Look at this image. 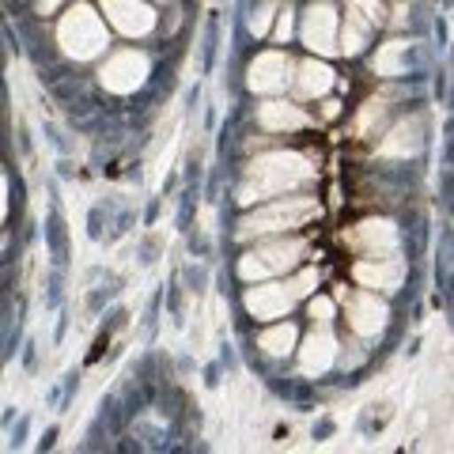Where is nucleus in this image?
<instances>
[{
  "label": "nucleus",
  "mask_w": 454,
  "mask_h": 454,
  "mask_svg": "<svg viewBox=\"0 0 454 454\" xmlns=\"http://www.w3.org/2000/svg\"><path fill=\"white\" fill-rule=\"evenodd\" d=\"M420 118H413V121H397L394 129L387 133V140L379 145V152L382 155H409V152H420Z\"/></svg>",
  "instance_id": "nucleus-16"
},
{
  "label": "nucleus",
  "mask_w": 454,
  "mask_h": 454,
  "mask_svg": "<svg viewBox=\"0 0 454 454\" xmlns=\"http://www.w3.org/2000/svg\"><path fill=\"white\" fill-rule=\"evenodd\" d=\"M148 73V61H145V53H137V50H125V53H114L110 61L103 65V83L110 91H133L140 76Z\"/></svg>",
  "instance_id": "nucleus-9"
},
{
  "label": "nucleus",
  "mask_w": 454,
  "mask_h": 454,
  "mask_svg": "<svg viewBox=\"0 0 454 454\" xmlns=\"http://www.w3.org/2000/svg\"><path fill=\"white\" fill-rule=\"evenodd\" d=\"M258 121L265 125V129H273V133H280V129H303V125H310L307 114L300 106H292V103H265L258 110Z\"/></svg>",
  "instance_id": "nucleus-15"
},
{
  "label": "nucleus",
  "mask_w": 454,
  "mask_h": 454,
  "mask_svg": "<svg viewBox=\"0 0 454 454\" xmlns=\"http://www.w3.org/2000/svg\"><path fill=\"white\" fill-rule=\"evenodd\" d=\"M322 216V205L315 197H280L277 205H269L262 212H254V216L243 220V239L250 235H273V231H295V227H303L307 220H318Z\"/></svg>",
  "instance_id": "nucleus-2"
},
{
  "label": "nucleus",
  "mask_w": 454,
  "mask_h": 454,
  "mask_svg": "<svg viewBox=\"0 0 454 454\" xmlns=\"http://www.w3.org/2000/svg\"><path fill=\"white\" fill-rule=\"evenodd\" d=\"M300 300L288 284H262V288H247L243 307L250 310V318L269 322V318H284L292 310V303Z\"/></svg>",
  "instance_id": "nucleus-6"
},
{
  "label": "nucleus",
  "mask_w": 454,
  "mask_h": 454,
  "mask_svg": "<svg viewBox=\"0 0 454 454\" xmlns=\"http://www.w3.org/2000/svg\"><path fill=\"white\" fill-rule=\"evenodd\" d=\"M333 356H337V340L330 333V325H318L303 345V367L307 372H325L333 364Z\"/></svg>",
  "instance_id": "nucleus-14"
},
{
  "label": "nucleus",
  "mask_w": 454,
  "mask_h": 454,
  "mask_svg": "<svg viewBox=\"0 0 454 454\" xmlns=\"http://www.w3.org/2000/svg\"><path fill=\"white\" fill-rule=\"evenodd\" d=\"M402 277H405V265L397 258H367L356 265V280L375 292H397L402 288Z\"/></svg>",
  "instance_id": "nucleus-12"
},
{
  "label": "nucleus",
  "mask_w": 454,
  "mask_h": 454,
  "mask_svg": "<svg viewBox=\"0 0 454 454\" xmlns=\"http://www.w3.org/2000/svg\"><path fill=\"white\" fill-rule=\"evenodd\" d=\"M292 83V57L265 50L258 53V61L250 65V88L254 91H284Z\"/></svg>",
  "instance_id": "nucleus-7"
},
{
  "label": "nucleus",
  "mask_w": 454,
  "mask_h": 454,
  "mask_svg": "<svg viewBox=\"0 0 454 454\" xmlns=\"http://www.w3.org/2000/svg\"><path fill=\"white\" fill-rule=\"evenodd\" d=\"M345 31H340V53H348V57H356L367 42H372L375 35V27H382V4L379 0H352L348 12H345Z\"/></svg>",
  "instance_id": "nucleus-5"
},
{
  "label": "nucleus",
  "mask_w": 454,
  "mask_h": 454,
  "mask_svg": "<svg viewBox=\"0 0 454 454\" xmlns=\"http://www.w3.org/2000/svg\"><path fill=\"white\" fill-rule=\"evenodd\" d=\"M315 178V170H307V163L300 160V155L292 152H277V155H265V160H258L250 170H247V182H243V197L239 201H262V197H277L284 193L288 186H300V182Z\"/></svg>",
  "instance_id": "nucleus-1"
},
{
  "label": "nucleus",
  "mask_w": 454,
  "mask_h": 454,
  "mask_svg": "<svg viewBox=\"0 0 454 454\" xmlns=\"http://www.w3.org/2000/svg\"><path fill=\"white\" fill-rule=\"evenodd\" d=\"M57 35H61V46L73 57H95V53L106 50V27L88 4H76L68 12Z\"/></svg>",
  "instance_id": "nucleus-3"
},
{
  "label": "nucleus",
  "mask_w": 454,
  "mask_h": 454,
  "mask_svg": "<svg viewBox=\"0 0 454 454\" xmlns=\"http://www.w3.org/2000/svg\"><path fill=\"white\" fill-rule=\"evenodd\" d=\"M258 340H262L265 352H273V356H284V352H292V345H295V325L284 322V325H277V330L262 333Z\"/></svg>",
  "instance_id": "nucleus-19"
},
{
  "label": "nucleus",
  "mask_w": 454,
  "mask_h": 454,
  "mask_svg": "<svg viewBox=\"0 0 454 454\" xmlns=\"http://www.w3.org/2000/svg\"><path fill=\"white\" fill-rule=\"evenodd\" d=\"M348 325H352V333H360V337H372L379 333L382 325H387V307H382L375 295H352L348 300Z\"/></svg>",
  "instance_id": "nucleus-13"
},
{
  "label": "nucleus",
  "mask_w": 454,
  "mask_h": 454,
  "mask_svg": "<svg viewBox=\"0 0 454 454\" xmlns=\"http://www.w3.org/2000/svg\"><path fill=\"white\" fill-rule=\"evenodd\" d=\"M333 300L330 295H318V300H310V318H315V325H333Z\"/></svg>",
  "instance_id": "nucleus-20"
},
{
  "label": "nucleus",
  "mask_w": 454,
  "mask_h": 454,
  "mask_svg": "<svg viewBox=\"0 0 454 454\" xmlns=\"http://www.w3.org/2000/svg\"><path fill=\"white\" fill-rule=\"evenodd\" d=\"M303 42L315 53H333L337 46V12L330 4H310L303 16Z\"/></svg>",
  "instance_id": "nucleus-8"
},
{
  "label": "nucleus",
  "mask_w": 454,
  "mask_h": 454,
  "mask_svg": "<svg viewBox=\"0 0 454 454\" xmlns=\"http://www.w3.org/2000/svg\"><path fill=\"white\" fill-rule=\"evenodd\" d=\"M372 68L379 76H402L409 68V46L405 42H390V46H382V53H375Z\"/></svg>",
  "instance_id": "nucleus-18"
},
{
  "label": "nucleus",
  "mask_w": 454,
  "mask_h": 454,
  "mask_svg": "<svg viewBox=\"0 0 454 454\" xmlns=\"http://www.w3.org/2000/svg\"><path fill=\"white\" fill-rule=\"evenodd\" d=\"M292 16H295L292 8H284V12H280V23H277V38H280V42H288L292 31H295V20H292Z\"/></svg>",
  "instance_id": "nucleus-21"
},
{
  "label": "nucleus",
  "mask_w": 454,
  "mask_h": 454,
  "mask_svg": "<svg viewBox=\"0 0 454 454\" xmlns=\"http://www.w3.org/2000/svg\"><path fill=\"white\" fill-rule=\"evenodd\" d=\"M333 88V68L322 65V61H307L300 68V80H295V91H300L303 98H318Z\"/></svg>",
  "instance_id": "nucleus-17"
},
{
  "label": "nucleus",
  "mask_w": 454,
  "mask_h": 454,
  "mask_svg": "<svg viewBox=\"0 0 454 454\" xmlns=\"http://www.w3.org/2000/svg\"><path fill=\"white\" fill-rule=\"evenodd\" d=\"M352 247H356L364 258H394L397 231H394L390 220H367L352 231Z\"/></svg>",
  "instance_id": "nucleus-10"
},
{
  "label": "nucleus",
  "mask_w": 454,
  "mask_h": 454,
  "mask_svg": "<svg viewBox=\"0 0 454 454\" xmlns=\"http://www.w3.org/2000/svg\"><path fill=\"white\" fill-rule=\"evenodd\" d=\"M322 118H325V121L340 118V103H337V98H325V103H322Z\"/></svg>",
  "instance_id": "nucleus-22"
},
{
  "label": "nucleus",
  "mask_w": 454,
  "mask_h": 454,
  "mask_svg": "<svg viewBox=\"0 0 454 454\" xmlns=\"http://www.w3.org/2000/svg\"><path fill=\"white\" fill-rule=\"evenodd\" d=\"M103 8L110 23L125 35H148L155 27V12L148 4H140V0H103Z\"/></svg>",
  "instance_id": "nucleus-11"
},
{
  "label": "nucleus",
  "mask_w": 454,
  "mask_h": 454,
  "mask_svg": "<svg viewBox=\"0 0 454 454\" xmlns=\"http://www.w3.org/2000/svg\"><path fill=\"white\" fill-rule=\"evenodd\" d=\"M307 247L300 239H280V243H269V247H258L250 250L243 262H239V277L243 280H254V277H269V273H288V269L300 265V254Z\"/></svg>",
  "instance_id": "nucleus-4"
}]
</instances>
